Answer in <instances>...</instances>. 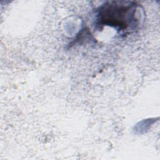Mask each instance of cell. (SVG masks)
Returning a JSON list of instances; mask_svg holds the SVG:
<instances>
[{
  "instance_id": "cell-1",
  "label": "cell",
  "mask_w": 160,
  "mask_h": 160,
  "mask_svg": "<svg viewBox=\"0 0 160 160\" xmlns=\"http://www.w3.org/2000/svg\"><path fill=\"white\" fill-rule=\"evenodd\" d=\"M100 20L104 24L119 28V30L132 29L136 27L135 8L133 6L108 4L102 8Z\"/></svg>"
}]
</instances>
